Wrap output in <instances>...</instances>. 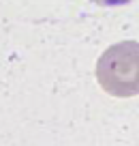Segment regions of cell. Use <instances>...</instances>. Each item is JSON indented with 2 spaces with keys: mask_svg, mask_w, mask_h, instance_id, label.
<instances>
[{
  "mask_svg": "<svg viewBox=\"0 0 139 146\" xmlns=\"http://www.w3.org/2000/svg\"><path fill=\"white\" fill-rule=\"evenodd\" d=\"M96 80L111 97L139 95V43L120 41L109 45L96 60Z\"/></svg>",
  "mask_w": 139,
  "mask_h": 146,
  "instance_id": "1",
  "label": "cell"
}]
</instances>
